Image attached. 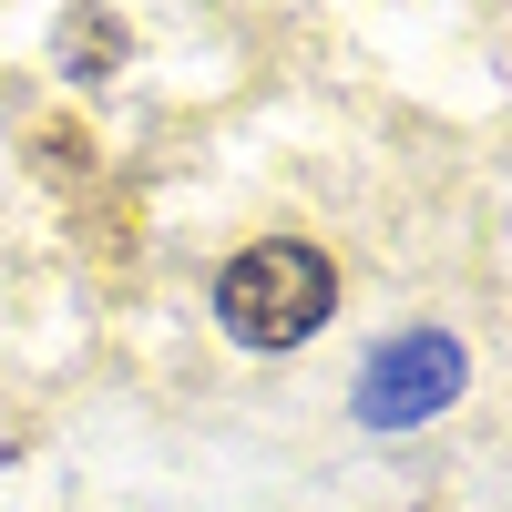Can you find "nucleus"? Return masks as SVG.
Masks as SVG:
<instances>
[{
	"instance_id": "f257e3e1",
	"label": "nucleus",
	"mask_w": 512,
	"mask_h": 512,
	"mask_svg": "<svg viewBox=\"0 0 512 512\" xmlns=\"http://www.w3.org/2000/svg\"><path fill=\"white\" fill-rule=\"evenodd\" d=\"M328 308H338V277H328V256L297 246V236L246 246L216 277V318H226V338H246V349H297V338L328 328Z\"/></svg>"
},
{
	"instance_id": "f03ea898",
	"label": "nucleus",
	"mask_w": 512,
	"mask_h": 512,
	"mask_svg": "<svg viewBox=\"0 0 512 512\" xmlns=\"http://www.w3.org/2000/svg\"><path fill=\"white\" fill-rule=\"evenodd\" d=\"M451 390H461V338L451 328H400L390 349L359 369V420L369 431H410V420L451 410Z\"/></svg>"
},
{
	"instance_id": "7ed1b4c3",
	"label": "nucleus",
	"mask_w": 512,
	"mask_h": 512,
	"mask_svg": "<svg viewBox=\"0 0 512 512\" xmlns=\"http://www.w3.org/2000/svg\"><path fill=\"white\" fill-rule=\"evenodd\" d=\"M123 52V21H103V11H82V21H62V62L82 72V82H93L103 62Z\"/></svg>"
}]
</instances>
